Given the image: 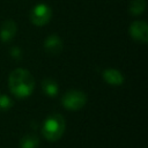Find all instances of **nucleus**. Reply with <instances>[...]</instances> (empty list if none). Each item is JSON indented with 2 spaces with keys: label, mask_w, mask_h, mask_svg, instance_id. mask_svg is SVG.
<instances>
[{
  "label": "nucleus",
  "mask_w": 148,
  "mask_h": 148,
  "mask_svg": "<svg viewBox=\"0 0 148 148\" xmlns=\"http://www.w3.org/2000/svg\"><path fill=\"white\" fill-rule=\"evenodd\" d=\"M42 90L49 97H56L59 92V86L56 80L51 77H46L42 81Z\"/></svg>",
  "instance_id": "9"
},
{
  "label": "nucleus",
  "mask_w": 148,
  "mask_h": 148,
  "mask_svg": "<svg viewBox=\"0 0 148 148\" xmlns=\"http://www.w3.org/2000/svg\"><path fill=\"white\" fill-rule=\"evenodd\" d=\"M146 5V0H131L128 5V13L132 16H139L145 12Z\"/></svg>",
  "instance_id": "10"
},
{
  "label": "nucleus",
  "mask_w": 148,
  "mask_h": 148,
  "mask_svg": "<svg viewBox=\"0 0 148 148\" xmlns=\"http://www.w3.org/2000/svg\"><path fill=\"white\" fill-rule=\"evenodd\" d=\"M17 31V25L14 20H6L0 25V39L3 43L10 42Z\"/></svg>",
  "instance_id": "7"
},
{
  "label": "nucleus",
  "mask_w": 148,
  "mask_h": 148,
  "mask_svg": "<svg viewBox=\"0 0 148 148\" xmlns=\"http://www.w3.org/2000/svg\"><path fill=\"white\" fill-rule=\"evenodd\" d=\"M64 49V43L58 35H50L44 40V50L46 53L56 56L59 54Z\"/></svg>",
  "instance_id": "6"
},
{
  "label": "nucleus",
  "mask_w": 148,
  "mask_h": 148,
  "mask_svg": "<svg viewBox=\"0 0 148 148\" xmlns=\"http://www.w3.org/2000/svg\"><path fill=\"white\" fill-rule=\"evenodd\" d=\"M52 17V10L46 3H37L29 14V18L34 25L43 27L50 22Z\"/></svg>",
  "instance_id": "4"
},
{
  "label": "nucleus",
  "mask_w": 148,
  "mask_h": 148,
  "mask_svg": "<svg viewBox=\"0 0 148 148\" xmlns=\"http://www.w3.org/2000/svg\"><path fill=\"white\" fill-rule=\"evenodd\" d=\"M39 143V139L36 134L34 133H29L25 134L21 141H20V147L21 148H37Z\"/></svg>",
  "instance_id": "11"
},
{
  "label": "nucleus",
  "mask_w": 148,
  "mask_h": 148,
  "mask_svg": "<svg viewBox=\"0 0 148 148\" xmlns=\"http://www.w3.org/2000/svg\"><path fill=\"white\" fill-rule=\"evenodd\" d=\"M130 36L138 43L146 44L148 42V25L146 21H134L128 28Z\"/></svg>",
  "instance_id": "5"
},
{
  "label": "nucleus",
  "mask_w": 148,
  "mask_h": 148,
  "mask_svg": "<svg viewBox=\"0 0 148 148\" xmlns=\"http://www.w3.org/2000/svg\"><path fill=\"white\" fill-rule=\"evenodd\" d=\"M61 104L68 111H77L87 104V95L81 90H68L62 95Z\"/></svg>",
  "instance_id": "3"
},
{
  "label": "nucleus",
  "mask_w": 148,
  "mask_h": 148,
  "mask_svg": "<svg viewBox=\"0 0 148 148\" xmlns=\"http://www.w3.org/2000/svg\"><path fill=\"white\" fill-rule=\"evenodd\" d=\"M14 102L13 99L6 95V94H0V111H7L13 106Z\"/></svg>",
  "instance_id": "12"
},
{
  "label": "nucleus",
  "mask_w": 148,
  "mask_h": 148,
  "mask_svg": "<svg viewBox=\"0 0 148 148\" xmlns=\"http://www.w3.org/2000/svg\"><path fill=\"white\" fill-rule=\"evenodd\" d=\"M10 54L14 57V58H20L21 57V50L18 47H13L12 51H10Z\"/></svg>",
  "instance_id": "13"
},
{
  "label": "nucleus",
  "mask_w": 148,
  "mask_h": 148,
  "mask_svg": "<svg viewBox=\"0 0 148 148\" xmlns=\"http://www.w3.org/2000/svg\"><path fill=\"white\" fill-rule=\"evenodd\" d=\"M8 87L10 92L17 98L29 97L35 89V79L32 74L24 68H15L8 76Z\"/></svg>",
  "instance_id": "1"
},
{
  "label": "nucleus",
  "mask_w": 148,
  "mask_h": 148,
  "mask_svg": "<svg viewBox=\"0 0 148 148\" xmlns=\"http://www.w3.org/2000/svg\"><path fill=\"white\" fill-rule=\"evenodd\" d=\"M102 76L104 81L111 86H121L125 81L124 75L116 68H106L103 71Z\"/></svg>",
  "instance_id": "8"
},
{
  "label": "nucleus",
  "mask_w": 148,
  "mask_h": 148,
  "mask_svg": "<svg viewBox=\"0 0 148 148\" xmlns=\"http://www.w3.org/2000/svg\"><path fill=\"white\" fill-rule=\"evenodd\" d=\"M66 130V121L65 118L60 113H52L42 125V134L47 141H57L59 140Z\"/></svg>",
  "instance_id": "2"
}]
</instances>
